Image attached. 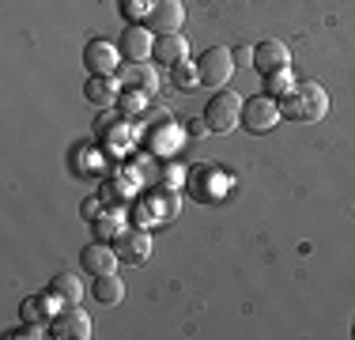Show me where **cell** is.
<instances>
[{
  "instance_id": "1",
  "label": "cell",
  "mask_w": 355,
  "mask_h": 340,
  "mask_svg": "<svg viewBox=\"0 0 355 340\" xmlns=\"http://www.w3.org/2000/svg\"><path fill=\"white\" fill-rule=\"evenodd\" d=\"M329 110V95L318 87V83H291V87L280 95V114L287 121H302V125H314L325 117Z\"/></svg>"
},
{
  "instance_id": "2",
  "label": "cell",
  "mask_w": 355,
  "mask_h": 340,
  "mask_svg": "<svg viewBox=\"0 0 355 340\" xmlns=\"http://www.w3.org/2000/svg\"><path fill=\"white\" fill-rule=\"evenodd\" d=\"M231 72H234V53H231V49L212 46V49L200 53V61H197V83H200V87H208V91L227 87Z\"/></svg>"
},
{
  "instance_id": "3",
  "label": "cell",
  "mask_w": 355,
  "mask_h": 340,
  "mask_svg": "<svg viewBox=\"0 0 355 340\" xmlns=\"http://www.w3.org/2000/svg\"><path fill=\"white\" fill-rule=\"evenodd\" d=\"M242 102L234 91H219V95H212V102H208L205 110V129L208 133H234V125H242Z\"/></svg>"
},
{
  "instance_id": "4",
  "label": "cell",
  "mask_w": 355,
  "mask_h": 340,
  "mask_svg": "<svg viewBox=\"0 0 355 340\" xmlns=\"http://www.w3.org/2000/svg\"><path fill=\"white\" fill-rule=\"evenodd\" d=\"M276 121H280V102L272 95H257L242 106V125H246L250 133H268Z\"/></svg>"
},
{
  "instance_id": "5",
  "label": "cell",
  "mask_w": 355,
  "mask_h": 340,
  "mask_svg": "<svg viewBox=\"0 0 355 340\" xmlns=\"http://www.w3.org/2000/svg\"><path fill=\"white\" fill-rule=\"evenodd\" d=\"M182 23H185L182 0H155L151 12L144 15V27L155 31V34H174V31H182Z\"/></svg>"
},
{
  "instance_id": "6",
  "label": "cell",
  "mask_w": 355,
  "mask_h": 340,
  "mask_svg": "<svg viewBox=\"0 0 355 340\" xmlns=\"http://www.w3.org/2000/svg\"><path fill=\"white\" fill-rule=\"evenodd\" d=\"M121 61H125L121 49H114L103 38H95V42H87V46H83V68H87L91 76H114Z\"/></svg>"
},
{
  "instance_id": "7",
  "label": "cell",
  "mask_w": 355,
  "mask_h": 340,
  "mask_svg": "<svg viewBox=\"0 0 355 340\" xmlns=\"http://www.w3.org/2000/svg\"><path fill=\"white\" fill-rule=\"evenodd\" d=\"M49 329H53V337H61V340H87L91 337V318L80 310V306H61L57 318L49 321Z\"/></svg>"
},
{
  "instance_id": "8",
  "label": "cell",
  "mask_w": 355,
  "mask_h": 340,
  "mask_svg": "<svg viewBox=\"0 0 355 340\" xmlns=\"http://www.w3.org/2000/svg\"><path fill=\"white\" fill-rule=\"evenodd\" d=\"M287 61H291V53H287V46H284V42H276V38H265L261 46H253V68H257L261 76L284 72Z\"/></svg>"
},
{
  "instance_id": "9",
  "label": "cell",
  "mask_w": 355,
  "mask_h": 340,
  "mask_svg": "<svg viewBox=\"0 0 355 340\" xmlns=\"http://www.w3.org/2000/svg\"><path fill=\"white\" fill-rule=\"evenodd\" d=\"M117 49H121V57L129 65H140L151 57V49H155V42H151V31L144 27H125L121 38H117Z\"/></svg>"
},
{
  "instance_id": "10",
  "label": "cell",
  "mask_w": 355,
  "mask_h": 340,
  "mask_svg": "<svg viewBox=\"0 0 355 340\" xmlns=\"http://www.w3.org/2000/svg\"><path fill=\"white\" fill-rule=\"evenodd\" d=\"M114 250H117V257L129 261V265H144L148 253H151V238H148V231H121L114 242Z\"/></svg>"
},
{
  "instance_id": "11",
  "label": "cell",
  "mask_w": 355,
  "mask_h": 340,
  "mask_svg": "<svg viewBox=\"0 0 355 340\" xmlns=\"http://www.w3.org/2000/svg\"><path fill=\"white\" fill-rule=\"evenodd\" d=\"M185 53H189V42L182 38V34H159L155 38V49H151V57H155V61H163V65H182L185 61Z\"/></svg>"
},
{
  "instance_id": "12",
  "label": "cell",
  "mask_w": 355,
  "mask_h": 340,
  "mask_svg": "<svg viewBox=\"0 0 355 340\" xmlns=\"http://www.w3.org/2000/svg\"><path fill=\"white\" fill-rule=\"evenodd\" d=\"M117 80H121V87L144 91V95L159 87V76H155V68H151L148 61H140V65H129V61H125V68H121V76H117Z\"/></svg>"
},
{
  "instance_id": "13",
  "label": "cell",
  "mask_w": 355,
  "mask_h": 340,
  "mask_svg": "<svg viewBox=\"0 0 355 340\" xmlns=\"http://www.w3.org/2000/svg\"><path fill=\"white\" fill-rule=\"evenodd\" d=\"M83 95L95 102V106H114V102L121 99V80H117V76H91Z\"/></svg>"
},
{
  "instance_id": "14",
  "label": "cell",
  "mask_w": 355,
  "mask_h": 340,
  "mask_svg": "<svg viewBox=\"0 0 355 340\" xmlns=\"http://www.w3.org/2000/svg\"><path fill=\"white\" fill-rule=\"evenodd\" d=\"M80 261H83V272H95V276H103V272H114L121 257H117V250H110V246L95 242V246H87V250L80 253Z\"/></svg>"
},
{
  "instance_id": "15",
  "label": "cell",
  "mask_w": 355,
  "mask_h": 340,
  "mask_svg": "<svg viewBox=\"0 0 355 340\" xmlns=\"http://www.w3.org/2000/svg\"><path fill=\"white\" fill-rule=\"evenodd\" d=\"M91 295H95V303H103V306H117L125 299V280L117 276V272H103V276H95Z\"/></svg>"
},
{
  "instance_id": "16",
  "label": "cell",
  "mask_w": 355,
  "mask_h": 340,
  "mask_svg": "<svg viewBox=\"0 0 355 340\" xmlns=\"http://www.w3.org/2000/svg\"><path fill=\"white\" fill-rule=\"evenodd\" d=\"M49 291L61 299V306H76V303L83 299V284H80V276H76V272H57L53 284H49Z\"/></svg>"
},
{
  "instance_id": "17",
  "label": "cell",
  "mask_w": 355,
  "mask_h": 340,
  "mask_svg": "<svg viewBox=\"0 0 355 340\" xmlns=\"http://www.w3.org/2000/svg\"><path fill=\"white\" fill-rule=\"evenodd\" d=\"M57 295H38V299H27L23 303V321H53L57 318Z\"/></svg>"
},
{
  "instance_id": "18",
  "label": "cell",
  "mask_w": 355,
  "mask_h": 340,
  "mask_svg": "<svg viewBox=\"0 0 355 340\" xmlns=\"http://www.w3.org/2000/svg\"><path fill=\"white\" fill-rule=\"evenodd\" d=\"M174 80H178V87H197V65H189V61H182V65H174Z\"/></svg>"
},
{
  "instance_id": "19",
  "label": "cell",
  "mask_w": 355,
  "mask_h": 340,
  "mask_svg": "<svg viewBox=\"0 0 355 340\" xmlns=\"http://www.w3.org/2000/svg\"><path fill=\"white\" fill-rule=\"evenodd\" d=\"M287 87H291V83H287V68H284V72L265 76V91H268V95H284Z\"/></svg>"
},
{
  "instance_id": "20",
  "label": "cell",
  "mask_w": 355,
  "mask_h": 340,
  "mask_svg": "<svg viewBox=\"0 0 355 340\" xmlns=\"http://www.w3.org/2000/svg\"><path fill=\"white\" fill-rule=\"evenodd\" d=\"M253 65V46H239L234 49V68H250Z\"/></svg>"
},
{
  "instance_id": "21",
  "label": "cell",
  "mask_w": 355,
  "mask_h": 340,
  "mask_svg": "<svg viewBox=\"0 0 355 340\" xmlns=\"http://www.w3.org/2000/svg\"><path fill=\"white\" fill-rule=\"evenodd\" d=\"M80 212H83L87 219H98V201H83V204H80Z\"/></svg>"
},
{
  "instance_id": "22",
  "label": "cell",
  "mask_w": 355,
  "mask_h": 340,
  "mask_svg": "<svg viewBox=\"0 0 355 340\" xmlns=\"http://www.w3.org/2000/svg\"><path fill=\"white\" fill-rule=\"evenodd\" d=\"M110 231H117V223L114 219H103V223H98V235H110Z\"/></svg>"
}]
</instances>
